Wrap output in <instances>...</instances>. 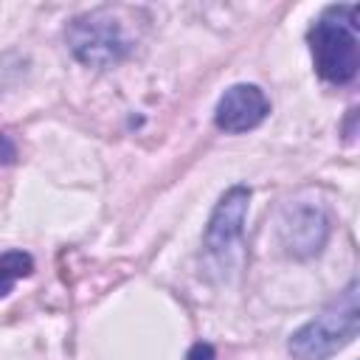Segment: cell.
Here are the masks:
<instances>
[{"label": "cell", "instance_id": "obj_1", "mask_svg": "<svg viewBox=\"0 0 360 360\" xmlns=\"http://www.w3.org/2000/svg\"><path fill=\"white\" fill-rule=\"evenodd\" d=\"M360 8L340 3L323 8L307 34L315 70L329 84H349L360 68Z\"/></svg>", "mask_w": 360, "mask_h": 360}, {"label": "cell", "instance_id": "obj_2", "mask_svg": "<svg viewBox=\"0 0 360 360\" xmlns=\"http://www.w3.org/2000/svg\"><path fill=\"white\" fill-rule=\"evenodd\" d=\"M360 332V295L357 281L352 278L338 298H332L312 321L292 332L287 349L292 360H329L349 343H354Z\"/></svg>", "mask_w": 360, "mask_h": 360}, {"label": "cell", "instance_id": "obj_3", "mask_svg": "<svg viewBox=\"0 0 360 360\" xmlns=\"http://www.w3.org/2000/svg\"><path fill=\"white\" fill-rule=\"evenodd\" d=\"M65 39L76 62L96 70L115 68L132 51V39L112 8H96L73 17L65 28Z\"/></svg>", "mask_w": 360, "mask_h": 360}, {"label": "cell", "instance_id": "obj_4", "mask_svg": "<svg viewBox=\"0 0 360 360\" xmlns=\"http://www.w3.org/2000/svg\"><path fill=\"white\" fill-rule=\"evenodd\" d=\"M278 236L290 256H318L329 239V217L318 202H290L278 219Z\"/></svg>", "mask_w": 360, "mask_h": 360}, {"label": "cell", "instance_id": "obj_5", "mask_svg": "<svg viewBox=\"0 0 360 360\" xmlns=\"http://www.w3.org/2000/svg\"><path fill=\"white\" fill-rule=\"evenodd\" d=\"M248 202H250V188L236 183L231 186L219 202L214 205L211 217H208V225H205V250L211 256H222L228 253L239 236H242V228H245V217H248Z\"/></svg>", "mask_w": 360, "mask_h": 360}, {"label": "cell", "instance_id": "obj_6", "mask_svg": "<svg viewBox=\"0 0 360 360\" xmlns=\"http://www.w3.org/2000/svg\"><path fill=\"white\" fill-rule=\"evenodd\" d=\"M270 115V101L259 84H233L228 87L214 110V124L222 132L239 135L256 129Z\"/></svg>", "mask_w": 360, "mask_h": 360}, {"label": "cell", "instance_id": "obj_7", "mask_svg": "<svg viewBox=\"0 0 360 360\" xmlns=\"http://www.w3.org/2000/svg\"><path fill=\"white\" fill-rule=\"evenodd\" d=\"M34 273V259L25 250H6L0 256V298L11 292V287L20 278H28Z\"/></svg>", "mask_w": 360, "mask_h": 360}, {"label": "cell", "instance_id": "obj_8", "mask_svg": "<svg viewBox=\"0 0 360 360\" xmlns=\"http://www.w3.org/2000/svg\"><path fill=\"white\" fill-rule=\"evenodd\" d=\"M217 357V352H214V346L211 343H194L191 349H188V354H186V360H214Z\"/></svg>", "mask_w": 360, "mask_h": 360}, {"label": "cell", "instance_id": "obj_9", "mask_svg": "<svg viewBox=\"0 0 360 360\" xmlns=\"http://www.w3.org/2000/svg\"><path fill=\"white\" fill-rule=\"evenodd\" d=\"M14 158H17V149H14L11 138L0 132V163H14Z\"/></svg>", "mask_w": 360, "mask_h": 360}]
</instances>
